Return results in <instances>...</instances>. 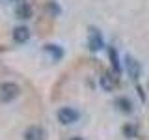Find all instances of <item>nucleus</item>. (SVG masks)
I'll use <instances>...</instances> for the list:
<instances>
[{
  "label": "nucleus",
  "instance_id": "f257e3e1",
  "mask_svg": "<svg viewBox=\"0 0 149 140\" xmlns=\"http://www.w3.org/2000/svg\"><path fill=\"white\" fill-rule=\"evenodd\" d=\"M19 95V86L15 82H4L0 84V101L2 103H9Z\"/></svg>",
  "mask_w": 149,
  "mask_h": 140
},
{
  "label": "nucleus",
  "instance_id": "f03ea898",
  "mask_svg": "<svg viewBox=\"0 0 149 140\" xmlns=\"http://www.w3.org/2000/svg\"><path fill=\"white\" fill-rule=\"evenodd\" d=\"M125 67H127V73L132 80H138L140 75H142V65H140L138 60H134L132 56H125Z\"/></svg>",
  "mask_w": 149,
  "mask_h": 140
},
{
  "label": "nucleus",
  "instance_id": "7ed1b4c3",
  "mask_svg": "<svg viewBox=\"0 0 149 140\" xmlns=\"http://www.w3.org/2000/svg\"><path fill=\"white\" fill-rule=\"evenodd\" d=\"M58 120L62 121L63 125H71L78 120V112L74 108H69V106H63V108L58 110Z\"/></svg>",
  "mask_w": 149,
  "mask_h": 140
},
{
  "label": "nucleus",
  "instance_id": "20e7f679",
  "mask_svg": "<svg viewBox=\"0 0 149 140\" xmlns=\"http://www.w3.org/2000/svg\"><path fill=\"white\" fill-rule=\"evenodd\" d=\"M88 47H90L91 50H101L102 47H104L102 36H101V32L97 30V28H91V32H90V39H88Z\"/></svg>",
  "mask_w": 149,
  "mask_h": 140
},
{
  "label": "nucleus",
  "instance_id": "39448f33",
  "mask_svg": "<svg viewBox=\"0 0 149 140\" xmlns=\"http://www.w3.org/2000/svg\"><path fill=\"white\" fill-rule=\"evenodd\" d=\"M45 133L41 127H37V125H30L26 131H24V140H43Z\"/></svg>",
  "mask_w": 149,
  "mask_h": 140
},
{
  "label": "nucleus",
  "instance_id": "423d86ee",
  "mask_svg": "<svg viewBox=\"0 0 149 140\" xmlns=\"http://www.w3.org/2000/svg\"><path fill=\"white\" fill-rule=\"evenodd\" d=\"M108 58H110V64H112V69L114 73H121V64H119V54L114 47H108Z\"/></svg>",
  "mask_w": 149,
  "mask_h": 140
},
{
  "label": "nucleus",
  "instance_id": "0eeeda50",
  "mask_svg": "<svg viewBox=\"0 0 149 140\" xmlns=\"http://www.w3.org/2000/svg\"><path fill=\"white\" fill-rule=\"evenodd\" d=\"M30 37V30H28L26 26H19L13 30V39L19 41V43H24V41Z\"/></svg>",
  "mask_w": 149,
  "mask_h": 140
},
{
  "label": "nucleus",
  "instance_id": "6e6552de",
  "mask_svg": "<svg viewBox=\"0 0 149 140\" xmlns=\"http://www.w3.org/2000/svg\"><path fill=\"white\" fill-rule=\"evenodd\" d=\"M15 13H17L19 19H30V17H32V8H30V4H26V2L19 4L17 9H15Z\"/></svg>",
  "mask_w": 149,
  "mask_h": 140
},
{
  "label": "nucleus",
  "instance_id": "1a4fd4ad",
  "mask_svg": "<svg viewBox=\"0 0 149 140\" xmlns=\"http://www.w3.org/2000/svg\"><path fill=\"white\" fill-rule=\"evenodd\" d=\"M116 105H118V108L121 112H125V114H130V112H132V103H130V99H127V97H119V99L116 101Z\"/></svg>",
  "mask_w": 149,
  "mask_h": 140
},
{
  "label": "nucleus",
  "instance_id": "9d476101",
  "mask_svg": "<svg viewBox=\"0 0 149 140\" xmlns=\"http://www.w3.org/2000/svg\"><path fill=\"white\" fill-rule=\"evenodd\" d=\"M45 50H47V52H52V56H54V60L62 58V54H63V50L60 49L58 45H47V47H45Z\"/></svg>",
  "mask_w": 149,
  "mask_h": 140
},
{
  "label": "nucleus",
  "instance_id": "9b49d317",
  "mask_svg": "<svg viewBox=\"0 0 149 140\" xmlns=\"http://www.w3.org/2000/svg\"><path fill=\"white\" fill-rule=\"evenodd\" d=\"M101 86L104 88L106 92H110L112 88H114V80H112L110 75H104V77H101Z\"/></svg>",
  "mask_w": 149,
  "mask_h": 140
},
{
  "label": "nucleus",
  "instance_id": "f8f14e48",
  "mask_svg": "<svg viewBox=\"0 0 149 140\" xmlns=\"http://www.w3.org/2000/svg\"><path fill=\"white\" fill-rule=\"evenodd\" d=\"M123 133H125V136H127V138H134V136H136V129H134L132 125H125Z\"/></svg>",
  "mask_w": 149,
  "mask_h": 140
},
{
  "label": "nucleus",
  "instance_id": "ddd939ff",
  "mask_svg": "<svg viewBox=\"0 0 149 140\" xmlns=\"http://www.w3.org/2000/svg\"><path fill=\"white\" fill-rule=\"evenodd\" d=\"M71 140H84V138H80V136H74V138H71Z\"/></svg>",
  "mask_w": 149,
  "mask_h": 140
}]
</instances>
